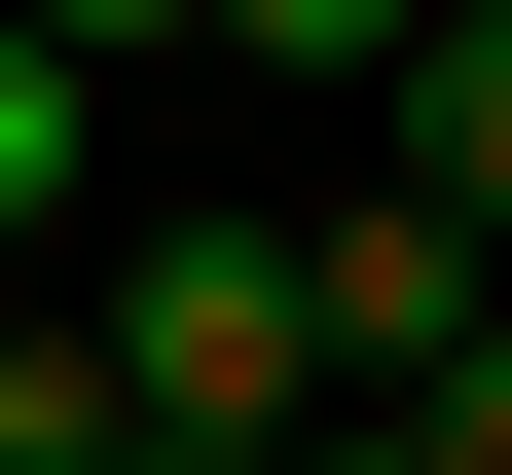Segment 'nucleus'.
Here are the masks:
<instances>
[{
	"instance_id": "39448f33",
	"label": "nucleus",
	"mask_w": 512,
	"mask_h": 475,
	"mask_svg": "<svg viewBox=\"0 0 512 475\" xmlns=\"http://www.w3.org/2000/svg\"><path fill=\"white\" fill-rule=\"evenodd\" d=\"M403 147H439V183L512 220V0H439V37H403Z\"/></svg>"
},
{
	"instance_id": "423d86ee",
	"label": "nucleus",
	"mask_w": 512,
	"mask_h": 475,
	"mask_svg": "<svg viewBox=\"0 0 512 475\" xmlns=\"http://www.w3.org/2000/svg\"><path fill=\"white\" fill-rule=\"evenodd\" d=\"M183 37H220V74H403L439 0H183Z\"/></svg>"
},
{
	"instance_id": "7ed1b4c3",
	"label": "nucleus",
	"mask_w": 512,
	"mask_h": 475,
	"mask_svg": "<svg viewBox=\"0 0 512 475\" xmlns=\"http://www.w3.org/2000/svg\"><path fill=\"white\" fill-rule=\"evenodd\" d=\"M74 183H110V37H74V0H0V256L74 220Z\"/></svg>"
},
{
	"instance_id": "0eeeda50",
	"label": "nucleus",
	"mask_w": 512,
	"mask_h": 475,
	"mask_svg": "<svg viewBox=\"0 0 512 475\" xmlns=\"http://www.w3.org/2000/svg\"><path fill=\"white\" fill-rule=\"evenodd\" d=\"M74 37H110V74H183V0H74Z\"/></svg>"
},
{
	"instance_id": "f03ea898",
	"label": "nucleus",
	"mask_w": 512,
	"mask_h": 475,
	"mask_svg": "<svg viewBox=\"0 0 512 475\" xmlns=\"http://www.w3.org/2000/svg\"><path fill=\"white\" fill-rule=\"evenodd\" d=\"M293 256H330V402H403L439 329L512 293V220H476V183H439V147H403V183H330V220H293Z\"/></svg>"
},
{
	"instance_id": "f257e3e1",
	"label": "nucleus",
	"mask_w": 512,
	"mask_h": 475,
	"mask_svg": "<svg viewBox=\"0 0 512 475\" xmlns=\"http://www.w3.org/2000/svg\"><path fill=\"white\" fill-rule=\"evenodd\" d=\"M110 366H147L183 475H256L293 402H330V256H293V220H147V256H110Z\"/></svg>"
},
{
	"instance_id": "20e7f679",
	"label": "nucleus",
	"mask_w": 512,
	"mask_h": 475,
	"mask_svg": "<svg viewBox=\"0 0 512 475\" xmlns=\"http://www.w3.org/2000/svg\"><path fill=\"white\" fill-rule=\"evenodd\" d=\"M0 475H147V366L110 329H0Z\"/></svg>"
}]
</instances>
